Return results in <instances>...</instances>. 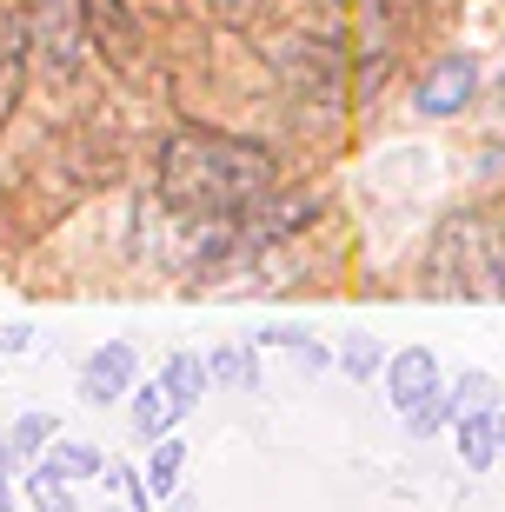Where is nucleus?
<instances>
[{
  "label": "nucleus",
  "instance_id": "f257e3e1",
  "mask_svg": "<svg viewBox=\"0 0 505 512\" xmlns=\"http://www.w3.org/2000/svg\"><path fill=\"white\" fill-rule=\"evenodd\" d=\"M280 187V160L260 140L213 127H180L160 147V200L187 220H240Z\"/></svg>",
  "mask_w": 505,
  "mask_h": 512
},
{
  "label": "nucleus",
  "instance_id": "f03ea898",
  "mask_svg": "<svg viewBox=\"0 0 505 512\" xmlns=\"http://www.w3.org/2000/svg\"><path fill=\"white\" fill-rule=\"evenodd\" d=\"M426 293L439 300H505V213H452L426 247Z\"/></svg>",
  "mask_w": 505,
  "mask_h": 512
},
{
  "label": "nucleus",
  "instance_id": "7ed1b4c3",
  "mask_svg": "<svg viewBox=\"0 0 505 512\" xmlns=\"http://www.w3.org/2000/svg\"><path fill=\"white\" fill-rule=\"evenodd\" d=\"M34 47H40V67H47L54 80H74L80 54H87V14H80L74 0H40Z\"/></svg>",
  "mask_w": 505,
  "mask_h": 512
},
{
  "label": "nucleus",
  "instance_id": "20e7f679",
  "mask_svg": "<svg viewBox=\"0 0 505 512\" xmlns=\"http://www.w3.org/2000/svg\"><path fill=\"white\" fill-rule=\"evenodd\" d=\"M472 94H479V60L472 54H446L432 74H419V87H412V114L452 120V114H466Z\"/></svg>",
  "mask_w": 505,
  "mask_h": 512
},
{
  "label": "nucleus",
  "instance_id": "39448f33",
  "mask_svg": "<svg viewBox=\"0 0 505 512\" xmlns=\"http://www.w3.org/2000/svg\"><path fill=\"white\" fill-rule=\"evenodd\" d=\"M439 393H446V386H439V360H432L426 346H412V353H393V360H386V399H393L399 419H412L419 406H432Z\"/></svg>",
  "mask_w": 505,
  "mask_h": 512
},
{
  "label": "nucleus",
  "instance_id": "423d86ee",
  "mask_svg": "<svg viewBox=\"0 0 505 512\" xmlns=\"http://www.w3.org/2000/svg\"><path fill=\"white\" fill-rule=\"evenodd\" d=\"M133 373H140V366H133V346L107 340L94 360L80 366V399H87V406H113V399L133 393Z\"/></svg>",
  "mask_w": 505,
  "mask_h": 512
},
{
  "label": "nucleus",
  "instance_id": "0eeeda50",
  "mask_svg": "<svg viewBox=\"0 0 505 512\" xmlns=\"http://www.w3.org/2000/svg\"><path fill=\"white\" fill-rule=\"evenodd\" d=\"M27 54H34V27L20 14H0V127L20 107V87H27Z\"/></svg>",
  "mask_w": 505,
  "mask_h": 512
},
{
  "label": "nucleus",
  "instance_id": "6e6552de",
  "mask_svg": "<svg viewBox=\"0 0 505 512\" xmlns=\"http://www.w3.org/2000/svg\"><path fill=\"white\" fill-rule=\"evenodd\" d=\"M452 446H459V459H466V473L499 466V413H459L452 419Z\"/></svg>",
  "mask_w": 505,
  "mask_h": 512
},
{
  "label": "nucleus",
  "instance_id": "1a4fd4ad",
  "mask_svg": "<svg viewBox=\"0 0 505 512\" xmlns=\"http://www.w3.org/2000/svg\"><path fill=\"white\" fill-rule=\"evenodd\" d=\"M286 80H293V87H319V94L333 100L339 94V54L326 47V40H313V47L293 40V54H286Z\"/></svg>",
  "mask_w": 505,
  "mask_h": 512
},
{
  "label": "nucleus",
  "instance_id": "9d476101",
  "mask_svg": "<svg viewBox=\"0 0 505 512\" xmlns=\"http://www.w3.org/2000/svg\"><path fill=\"white\" fill-rule=\"evenodd\" d=\"M80 14H87V40H94V47H107L113 60L133 54V14L120 0H80Z\"/></svg>",
  "mask_w": 505,
  "mask_h": 512
},
{
  "label": "nucleus",
  "instance_id": "9b49d317",
  "mask_svg": "<svg viewBox=\"0 0 505 512\" xmlns=\"http://www.w3.org/2000/svg\"><path fill=\"white\" fill-rule=\"evenodd\" d=\"M173 419H180V399H173L167 380L133 386V433H140V439H167Z\"/></svg>",
  "mask_w": 505,
  "mask_h": 512
},
{
  "label": "nucleus",
  "instance_id": "f8f14e48",
  "mask_svg": "<svg viewBox=\"0 0 505 512\" xmlns=\"http://www.w3.org/2000/svg\"><path fill=\"white\" fill-rule=\"evenodd\" d=\"M359 14H366V40H373V54H386L399 34L419 27V0H359Z\"/></svg>",
  "mask_w": 505,
  "mask_h": 512
},
{
  "label": "nucleus",
  "instance_id": "ddd939ff",
  "mask_svg": "<svg viewBox=\"0 0 505 512\" xmlns=\"http://www.w3.org/2000/svg\"><path fill=\"white\" fill-rule=\"evenodd\" d=\"M40 466H47V473H60L67 486H74V479H100V473H113L107 459H100V446H87V439H54Z\"/></svg>",
  "mask_w": 505,
  "mask_h": 512
},
{
  "label": "nucleus",
  "instance_id": "4468645a",
  "mask_svg": "<svg viewBox=\"0 0 505 512\" xmlns=\"http://www.w3.org/2000/svg\"><path fill=\"white\" fill-rule=\"evenodd\" d=\"M180 466H187V439H180V433L153 439V459H147V493H153V499H173V486H180Z\"/></svg>",
  "mask_w": 505,
  "mask_h": 512
},
{
  "label": "nucleus",
  "instance_id": "2eb2a0df",
  "mask_svg": "<svg viewBox=\"0 0 505 512\" xmlns=\"http://www.w3.org/2000/svg\"><path fill=\"white\" fill-rule=\"evenodd\" d=\"M160 380L173 386V399H180V413H187V406H200V393H206V386H213V366H206L200 353H173Z\"/></svg>",
  "mask_w": 505,
  "mask_h": 512
},
{
  "label": "nucleus",
  "instance_id": "dca6fc26",
  "mask_svg": "<svg viewBox=\"0 0 505 512\" xmlns=\"http://www.w3.org/2000/svg\"><path fill=\"white\" fill-rule=\"evenodd\" d=\"M7 439H14V459H47V446L60 439V419L54 413H20L7 426Z\"/></svg>",
  "mask_w": 505,
  "mask_h": 512
},
{
  "label": "nucleus",
  "instance_id": "f3484780",
  "mask_svg": "<svg viewBox=\"0 0 505 512\" xmlns=\"http://www.w3.org/2000/svg\"><path fill=\"white\" fill-rule=\"evenodd\" d=\"M20 499H27V512H74V493H67V479L47 473V466H34V473H27Z\"/></svg>",
  "mask_w": 505,
  "mask_h": 512
},
{
  "label": "nucleus",
  "instance_id": "a211bd4d",
  "mask_svg": "<svg viewBox=\"0 0 505 512\" xmlns=\"http://www.w3.org/2000/svg\"><path fill=\"white\" fill-rule=\"evenodd\" d=\"M206 366H213V380H220V386H246V393L260 386V353H253V346H220Z\"/></svg>",
  "mask_w": 505,
  "mask_h": 512
},
{
  "label": "nucleus",
  "instance_id": "6ab92c4d",
  "mask_svg": "<svg viewBox=\"0 0 505 512\" xmlns=\"http://www.w3.org/2000/svg\"><path fill=\"white\" fill-rule=\"evenodd\" d=\"M446 393H452V406H459V413H492V399H499V386H492V373L466 366V373H459V380H452Z\"/></svg>",
  "mask_w": 505,
  "mask_h": 512
},
{
  "label": "nucleus",
  "instance_id": "aec40b11",
  "mask_svg": "<svg viewBox=\"0 0 505 512\" xmlns=\"http://www.w3.org/2000/svg\"><path fill=\"white\" fill-rule=\"evenodd\" d=\"M339 366H346L353 380H366V373H386V353H379V340H366V333H359V340L339 346Z\"/></svg>",
  "mask_w": 505,
  "mask_h": 512
},
{
  "label": "nucleus",
  "instance_id": "412c9836",
  "mask_svg": "<svg viewBox=\"0 0 505 512\" xmlns=\"http://www.w3.org/2000/svg\"><path fill=\"white\" fill-rule=\"evenodd\" d=\"M452 419H459V406H452V393H439L432 406H419V413L406 419V433H412V439H426V433H439V426H452Z\"/></svg>",
  "mask_w": 505,
  "mask_h": 512
},
{
  "label": "nucleus",
  "instance_id": "4be33fe9",
  "mask_svg": "<svg viewBox=\"0 0 505 512\" xmlns=\"http://www.w3.org/2000/svg\"><path fill=\"white\" fill-rule=\"evenodd\" d=\"M113 486H120V493H127V512H147V506H153L147 479H140V473H127V466H113Z\"/></svg>",
  "mask_w": 505,
  "mask_h": 512
},
{
  "label": "nucleus",
  "instance_id": "5701e85b",
  "mask_svg": "<svg viewBox=\"0 0 505 512\" xmlns=\"http://www.w3.org/2000/svg\"><path fill=\"white\" fill-rule=\"evenodd\" d=\"M260 346H293V353H300V346H306V326H266Z\"/></svg>",
  "mask_w": 505,
  "mask_h": 512
},
{
  "label": "nucleus",
  "instance_id": "b1692460",
  "mask_svg": "<svg viewBox=\"0 0 505 512\" xmlns=\"http://www.w3.org/2000/svg\"><path fill=\"white\" fill-rule=\"evenodd\" d=\"M34 346V326H0V353H27Z\"/></svg>",
  "mask_w": 505,
  "mask_h": 512
},
{
  "label": "nucleus",
  "instance_id": "393cba45",
  "mask_svg": "<svg viewBox=\"0 0 505 512\" xmlns=\"http://www.w3.org/2000/svg\"><path fill=\"white\" fill-rule=\"evenodd\" d=\"M260 7H266V0H220V14H226V20H253Z\"/></svg>",
  "mask_w": 505,
  "mask_h": 512
},
{
  "label": "nucleus",
  "instance_id": "a878e982",
  "mask_svg": "<svg viewBox=\"0 0 505 512\" xmlns=\"http://www.w3.org/2000/svg\"><path fill=\"white\" fill-rule=\"evenodd\" d=\"M14 506H20V493L7 486V473H0V512H14Z\"/></svg>",
  "mask_w": 505,
  "mask_h": 512
},
{
  "label": "nucleus",
  "instance_id": "bb28decb",
  "mask_svg": "<svg viewBox=\"0 0 505 512\" xmlns=\"http://www.w3.org/2000/svg\"><path fill=\"white\" fill-rule=\"evenodd\" d=\"M7 459H14V439H7V426H0V473H7Z\"/></svg>",
  "mask_w": 505,
  "mask_h": 512
},
{
  "label": "nucleus",
  "instance_id": "cd10ccee",
  "mask_svg": "<svg viewBox=\"0 0 505 512\" xmlns=\"http://www.w3.org/2000/svg\"><path fill=\"white\" fill-rule=\"evenodd\" d=\"M499 459H505V413H499Z\"/></svg>",
  "mask_w": 505,
  "mask_h": 512
},
{
  "label": "nucleus",
  "instance_id": "c85d7f7f",
  "mask_svg": "<svg viewBox=\"0 0 505 512\" xmlns=\"http://www.w3.org/2000/svg\"><path fill=\"white\" fill-rule=\"evenodd\" d=\"M100 512H120V506H100Z\"/></svg>",
  "mask_w": 505,
  "mask_h": 512
}]
</instances>
